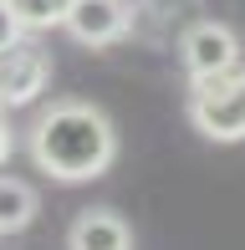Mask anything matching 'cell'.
I'll return each instance as SVG.
<instances>
[{"mask_svg": "<svg viewBox=\"0 0 245 250\" xmlns=\"http://www.w3.org/2000/svg\"><path fill=\"white\" fill-rule=\"evenodd\" d=\"M118 153V133L87 102H57L41 112L36 133H31V158L41 174L61 179V184H82V179L107 174Z\"/></svg>", "mask_w": 245, "mask_h": 250, "instance_id": "cell-1", "label": "cell"}, {"mask_svg": "<svg viewBox=\"0 0 245 250\" xmlns=\"http://www.w3.org/2000/svg\"><path fill=\"white\" fill-rule=\"evenodd\" d=\"M72 250H133V235L113 209H87L72 225Z\"/></svg>", "mask_w": 245, "mask_h": 250, "instance_id": "cell-6", "label": "cell"}, {"mask_svg": "<svg viewBox=\"0 0 245 250\" xmlns=\"http://www.w3.org/2000/svg\"><path fill=\"white\" fill-rule=\"evenodd\" d=\"M51 82V56L41 41H31L20 31L10 46H0V102L20 107V102H36Z\"/></svg>", "mask_w": 245, "mask_h": 250, "instance_id": "cell-3", "label": "cell"}, {"mask_svg": "<svg viewBox=\"0 0 245 250\" xmlns=\"http://www.w3.org/2000/svg\"><path fill=\"white\" fill-rule=\"evenodd\" d=\"M66 5L72 0H5V10L16 16L20 31H46V26H61Z\"/></svg>", "mask_w": 245, "mask_h": 250, "instance_id": "cell-8", "label": "cell"}, {"mask_svg": "<svg viewBox=\"0 0 245 250\" xmlns=\"http://www.w3.org/2000/svg\"><path fill=\"white\" fill-rule=\"evenodd\" d=\"M5 158H10V128L0 123V164H5Z\"/></svg>", "mask_w": 245, "mask_h": 250, "instance_id": "cell-10", "label": "cell"}, {"mask_svg": "<svg viewBox=\"0 0 245 250\" xmlns=\"http://www.w3.org/2000/svg\"><path fill=\"white\" fill-rule=\"evenodd\" d=\"M189 123L215 143L245 138V72L240 66L194 77V87H189Z\"/></svg>", "mask_w": 245, "mask_h": 250, "instance_id": "cell-2", "label": "cell"}, {"mask_svg": "<svg viewBox=\"0 0 245 250\" xmlns=\"http://www.w3.org/2000/svg\"><path fill=\"white\" fill-rule=\"evenodd\" d=\"M16 36H20V26H16V16L5 10V0H0V46H10Z\"/></svg>", "mask_w": 245, "mask_h": 250, "instance_id": "cell-9", "label": "cell"}, {"mask_svg": "<svg viewBox=\"0 0 245 250\" xmlns=\"http://www.w3.org/2000/svg\"><path fill=\"white\" fill-rule=\"evenodd\" d=\"M61 26L87 46H107V41H118L128 31V5L122 0H72Z\"/></svg>", "mask_w": 245, "mask_h": 250, "instance_id": "cell-5", "label": "cell"}, {"mask_svg": "<svg viewBox=\"0 0 245 250\" xmlns=\"http://www.w3.org/2000/svg\"><path fill=\"white\" fill-rule=\"evenodd\" d=\"M184 66H189V77H209V72H230V66H240L235 31L220 26V21H199L194 31H184Z\"/></svg>", "mask_w": 245, "mask_h": 250, "instance_id": "cell-4", "label": "cell"}, {"mask_svg": "<svg viewBox=\"0 0 245 250\" xmlns=\"http://www.w3.org/2000/svg\"><path fill=\"white\" fill-rule=\"evenodd\" d=\"M31 214H36V189L26 179H0V235L26 230Z\"/></svg>", "mask_w": 245, "mask_h": 250, "instance_id": "cell-7", "label": "cell"}]
</instances>
